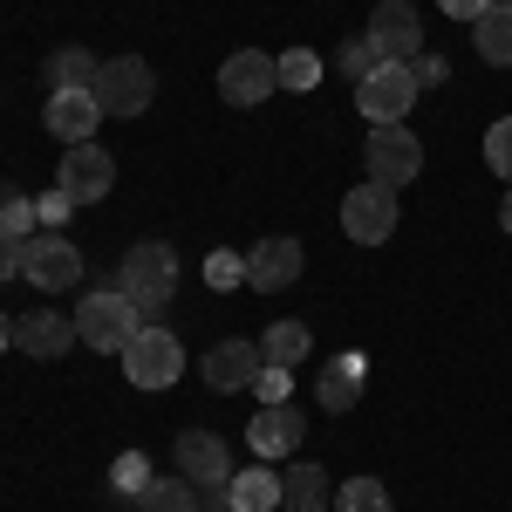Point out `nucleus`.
Here are the masks:
<instances>
[{"instance_id": "34", "label": "nucleus", "mask_w": 512, "mask_h": 512, "mask_svg": "<svg viewBox=\"0 0 512 512\" xmlns=\"http://www.w3.org/2000/svg\"><path fill=\"white\" fill-rule=\"evenodd\" d=\"M410 76H417V89H437V82H444V62H437V55H417Z\"/></svg>"}, {"instance_id": "22", "label": "nucleus", "mask_w": 512, "mask_h": 512, "mask_svg": "<svg viewBox=\"0 0 512 512\" xmlns=\"http://www.w3.org/2000/svg\"><path fill=\"white\" fill-rule=\"evenodd\" d=\"M137 506L144 512H198V485L185 472L178 478H151V485L137 492Z\"/></svg>"}, {"instance_id": "8", "label": "nucleus", "mask_w": 512, "mask_h": 512, "mask_svg": "<svg viewBox=\"0 0 512 512\" xmlns=\"http://www.w3.org/2000/svg\"><path fill=\"white\" fill-rule=\"evenodd\" d=\"M410 103H417V76H410V62H383L369 82H355V110L369 123H403L410 117Z\"/></svg>"}, {"instance_id": "10", "label": "nucleus", "mask_w": 512, "mask_h": 512, "mask_svg": "<svg viewBox=\"0 0 512 512\" xmlns=\"http://www.w3.org/2000/svg\"><path fill=\"white\" fill-rule=\"evenodd\" d=\"M274 89H280V62H274V55H260V48H239L233 62L219 69V96H226V103H239V110L267 103Z\"/></svg>"}, {"instance_id": "39", "label": "nucleus", "mask_w": 512, "mask_h": 512, "mask_svg": "<svg viewBox=\"0 0 512 512\" xmlns=\"http://www.w3.org/2000/svg\"><path fill=\"white\" fill-rule=\"evenodd\" d=\"M280 512H287V506H280Z\"/></svg>"}, {"instance_id": "30", "label": "nucleus", "mask_w": 512, "mask_h": 512, "mask_svg": "<svg viewBox=\"0 0 512 512\" xmlns=\"http://www.w3.org/2000/svg\"><path fill=\"white\" fill-rule=\"evenodd\" d=\"M485 164H492V171L512 185V117H499L492 130H485Z\"/></svg>"}, {"instance_id": "4", "label": "nucleus", "mask_w": 512, "mask_h": 512, "mask_svg": "<svg viewBox=\"0 0 512 512\" xmlns=\"http://www.w3.org/2000/svg\"><path fill=\"white\" fill-rule=\"evenodd\" d=\"M123 376L137 383V390H171L178 376H185V349H178V335L171 328H137V342L123 349Z\"/></svg>"}, {"instance_id": "25", "label": "nucleus", "mask_w": 512, "mask_h": 512, "mask_svg": "<svg viewBox=\"0 0 512 512\" xmlns=\"http://www.w3.org/2000/svg\"><path fill=\"white\" fill-rule=\"evenodd\" d=\"M335 512H390L383 478H349V485H342V499H335Z\"/></svg>"}, {"instance_id": "23", "label": "nucleus", "mask_w": 512, "mask_h": 512, "mask_svg": "<svg viewBox=\"0 0 512 512\" xmlns=\"http://www.w3.org/2000/svg\"><path fill=\"white\" fill-rule=\"evenodd\" d=\"M96 69H103V62H96L89 48H55V55H48V82H55V89H96Z\"/></svg>"}, {"instance_id": "33", "label": "nucleus", "mask_w": 512, "mask_h": 512, "mask_svg": "<svg viewBox=\"0 0 512 512\" xmlns=\"http://www.w3.org/2000/svg\"><path fill=\"white\" fill-rule=\"evenodd\" d=\"M253 390H260V403H287V390H294V369H274V362H267Z\"/></svg>"}, {"instance_id": "11", "label": "nucleus", "mask_w": 512, "mask_h": 512, "mask_svg": "<svg viewBox=\"0 0 512 512\" xmlns=\"http://www.w3.org/2000/svg\"><path fill=\"white\" fill-rule=\"evenodd\" d=\"M369 41L383 48V62H417V55H424V21H417V7H410V0H383V7L369 14Z\"/></svg>"}, {"instance_id": "26", "label": "nucleus", "mask_w": 512, "mask_h": 512, "mask_svg": "<svg viewBox=\"0 0 512 512\" xmlns=\"http://www.w3.org/2000/svg\"><path fill=\"white\" fill-rule=\"evenodd\" d=\"M335 62H342V76H349V82H369L376 69H383V48L362 35V41H342V55H335Z\"/></svg>"}, {"instance_id": "27", "label": "nucleus", "mask_w": 512, "mask_h": 512, "mask_svg": "<svg viewBox=\"0 0 512 512\" xmlns=\"http://www.w3.org/2000/svg\"><path fill=\"white\" fill-rule=\"evenodd\" d=\"M315 82H321V55H308V48L280 55V89H315Z\"/></svg>"}, {"instance_id": "35", "label": "nucleus", "mask_w": 512, "mask_h": 512, "mask_svg": "<svg viewBox=\"0 0 512 512\" xmlns=\"http://www.w3.org/2000/svg\"><path fill=\"white\" fill-rule=\"evenodd\" d=\"M437 7H444V14H451V21H478V14H485V7H492V0H437Z\"/></svg>"}, {"instance_id": "6", "label": "nucleus", "mask_w": 512, "mask_h": 512, "mask_svg": "<svg viewBox=\"0 0 512 512\" xmlns=\"http://www.w3.org/2000/svg\"><path fill=\"white\" fill-rule=\"evenodd\" d=\"M21 274L35 280L41 294H62V287H76V280H82V253H76V239H62V233H35V239H21Z\"/></svg>"}, {"instance_id": "21", "label": "nucleus", "mask_w": 512, "mask_h": 512, "mask_svg": "<svg viewBox=\"0 0 512 512\" xmlns=\"http://www.w3.org/2000/svg\"><path fill=\"white\" fill-rule=\"evenodd\" d=\"M226 499H233V512H280V472L253 465V472H239L226 485Z\"/></svg>"}, {"instance_id": "20", "label": "nucleus", "mask_w": 512, "mask_h": 512, "mask_svg": "<svg viewBox=\"0 0 512 512\" xmlns=\"http://www.w3.org/2000/svg\"><path fill=\"white\" fill-rule=\"evenodd\" d=\"M280 506H287V512H328V506H335L328 472H321V465H294V472L280 478Z\"/></svg>"}, {"instance_id": "17", "label": "nucleus", "mask_w": 512, "mask_h": 512, "mask_svg": "<svg viewBox=\"0 0 512 512\" xmlns=\"http://www.w3.org/2000/svg\"><path fill=\"white\" fill-rule=\"evenodd\" d=\"M294 437H301L294 403H260V417L246 424V444H253L260 458H287V451H294Z\"/></svg>"}, {"instance_id": "36", "label": "nucleus", "mask_w": 512, "mask_h": 512, "mask_svg": "<svg viewBox=\"0 0 512 512\" xmlns=\"http://www.w3.org/2000/svg\"><path fill=\"white\" fill-rule=\"evenodd\" d=\"M14 274H21V239L0 233V280H14Z\"/></svg>"}, {"instance_id": "19", "label": "nucleus", "mask_w": 512, "mask_h": 512, "mask_svg": "<svg viewBox=\"0 0 512 512\" xmlns=\"http://www.w3.org/2000/svg\"><path fill=\"white\" fill-rule=\"evenodd\" d=\"M472 41L492 69H512V0H492L485 14L472 21Z\"/></svg>"}, {"instance_id": "29", "label": "nucleus", "mask_w": 512, "mask_h": 512, "mask_svg": "<svg viewBox=\"0 0 512 512\" xmlns=\"http://www.w3.org/2000/svg\"><path fill=\"white\" fill-rule=\"evenodd\" d=\"M110 485H117V492H130V499H137V492H144V485H151V458H144V451H123L117 465H110Z\"/></svg>"}, {"instance_id": "38", "label": "nucleus", "mask_w": 512, "mask_h": 512, "mask_svg": "<svg viewBox=\"0 0 512 512\" xmlns=\"http://www.w3.org/2000/svg\"><path fill=\"white\" fill-rule=\"evenodd\" d=\"M499 226L512 233V185H506V205H499Z\"/></svg>"}, {"instance_id": "15", "label": "nucleus", "mask_w": 512, "mask_h": 512, "mask_svg": "<svg viewBox=\"0 0 512 512\" xmlns=\"http://www.w3.org/2000/svg\"><path fill=\"white\" fill-rule=\"evenodd\" d=\"M301 280V239H260L253 253H246V287H260V294H280V287H294Z\"/></svg>"}, {"instance_id": "37", "label": "nucleus", "mask_w": 512, "mask_h": 512, "mask_svg": "<svg viewBox=\"0 0 512 512\" xmlns=\"http://www.w3.org/2000/svg\"><path fill=\"white\" fill-rule=\"evenodd\" d=\"M14 349V321H7V308H0V355Z\"/></svg>"}, {"instance_id": "31", "label": "nucleus", "mask_w": 512, "mask_h": 512, "mask_svg": "<svg viewBox=\"0 0 512 512\" xmlns=\"http://www.w3.org/2000/svg\"><path fill=\"white\" fill-rule=\"evenodd\" d=\"M205 280L212 287H239L246 280V260H239L233 246H219V253H205Z\"/></svg>"}, {"instance_id": "3", "label": "nucleus", "mask_w": 512, "mask_h": 512, "mask_svg": "<svg viewBox=\"0 0 512 512\" xmlns=\"http://www.w3.org/2000/svg\"><path fill=\"white\" fill-rule=\"evenodd\" d=\"M89 96L103 103V117H144V110H151V96H158V76H151V62L117 55V62H103V69H96V89H89Z\"/></svg>"}, {"instance_id": "28", "label": "nucleus", "mask_w": 512, "mask_h": 512, "mask_svg": "<svg viewBox=\"0 0 512 512\" xmlns=\"http://www.w3.org/2000/svg\"><path fill=\"white\" fill-rule=\"evenodd\" d=\"M35 226H41L35 198H0V233L7 239H35Z\"/></svg>"}, {"instance_id": "2", "label": "nucleus", "mask_w": 512, "mask_h": 512, "mask_svg": "<svg viewBox=\"0 0 512 512\" xmlns=\"http://www.w3.org/2000/svg\"><path fill=\"white\" fill-rule=\"evenodd\" d=\"M137 328H144V315L130 308V294H117V287L89 294V301L76 308V335L89 342V349H103V355H123L130 342H137Z\"/></svg>"}, {"instance_id": "32", "label": "nucleus", "mask_w": 512, "mask_h": 512, "mask_svg": "<svg viewBox=\"0 0 512 512\" xmlns=\"http://www.w3.org/2000/svg\"><path fill=\"white\" fill-rule=\"evenodd\" d=\"M35 212H41V226H48V233H62V226H69V212H76V198L55 185V192H41V198H35Z\"/></svg>"}, {"instance_id": "12", "label": "nucleus", "mask_w": 512, "mask_h": 512, "mask_svg": "<svg viewBox=\"0 0 512 512\" xmlns=\"http://www.w3.org/2000/svg\"><path fill=\"white\" fill-rule=\"evenodd\" d=\"M178 472L192 478L198 492H226V485H233V451H226V437L185 431L178 437Z\"/></svg>"}, {"instance_id": "18", "label": "nucleus", "mask_w": 512, "mask_h": 512, "mask_svg": "<svg viewBox=\"0 0 512 512\" xmlns=\"http://www.w3.org/2000/svg\"><path fill=\"white\" fill-rule=\"evenodd\" d=\"M362 369H369L362 355H335V362L321 369V383H315L321 410H335V417H342V410H355V396H362Z\"/></svg>"}, {"instance_id": "13", "label": "nucleus", "mask_w": 512, "mask_h": 512, "mask_svg": "<svg viewBox=\"0 0 512 512\" xmlns=\"http://www.w3.org/2000/svg\"><path fill=\"white\" fill-rule=\"evenodd\" d=\"M41 123H48V137H62V151H69V144H96L103 103H96L89 89H55L48 110H41Z\"/></svg>"}, {"instance_id": "24", "label": "nucleus", "mask_w": 512, "mask_h": 512, "mask_svg": "<svg viewBox=\"0 0 512 512\" xmlns=\"http://www.w3.org/2000/svg\"><path fill=\"white\" fill-rule=\"evenodd\" d=\"M260 349H267V362H274V369H294V362H308V349H315V335H308L301 321H274Z\"/></svg>"}, {"instance_id": "1", "label": "nucleus", "mask_w": 512, "mask_h": 512, "mask_svg": "<svg viewBox=\"0 0 512 512\" xmlns=\"http://www.w3.org/2000/svg\"><path fill=\"white\" fill-rule=\"evenodd\" d=\"M117 294H130L137 315H164L171 294H178V253L164 239H137L117 267Z\"/></svg>"}, {"instance_id": "16", "label": "nucleus", "mask_w": 512, "mask_h": 512, "mask_svg": "<svg viewBox=\"0 0 512 512\" xmlns=\"http://www.w3.org/2000/svg\"><path fill=\"white\" fill-rule=\"evenodd\" d=\"M14 342L35 355V362H55V355H69L82 342L76 335V315H55V308H35V315L14 321Z\"/></svg>"}, {"instance_id": "5", "label": "nucleus", "mask_w": 512, "mask_h": 512, "mask_svg": "<svg viewBox=\"0 0 512 512\" xmlns=\"http://www.w3.org/2000/svg\"><path fill=\"white\" fill-rule=\"evenodd\" d=\"M362 164H369V178L376 185H390L403 192L417 171H424V144L403 130V123H369V144H362Z\"/></svg>"}, {"instance_id": "14", "label": "nucleus", "mask_w": 512, "mask_h": 512, "mask_svg": "<svg viewBox=\"0 0 512 512\" xmlns=\"http://www.w3.org/2000/svg\"><path fill=\"white\" fill-rule=\"evenodd\" d=\"M205 383L219 396H233V390H253L260 383V369H267V349L260 342H219V349H205Z\"/></svg>"}, {"instance_id": "9", "label": "nucleus", "mask_w": 512, "mask_h": 512, "mask_svg": "<svg viewBox=\"0 0 512 512\" xmlns=\"http://www.w3.org/2000/svg\"><path fill=\"white\" fill-rule=\"evenodd\" d=\"M55 185L76 198V205H96V198H110V185H117V158L103 144H69L62 164H55Z\"/></svg>"}, {"instance_id": "7", "label": "nucleus", "mask_w": 512, "mask_h": 512, "mask_svg": "<svg viewBox=\"0 0 512 512\" xmlns=\"http://www.w3.org/2000/svg\"><path fill=\"white\" fill-rule=\"evenodd\" d=\"M342 233L355 246H383L396 233V192L390 185H376V178H362L349 198H342Z\"/></svg>"}]
</instances>
